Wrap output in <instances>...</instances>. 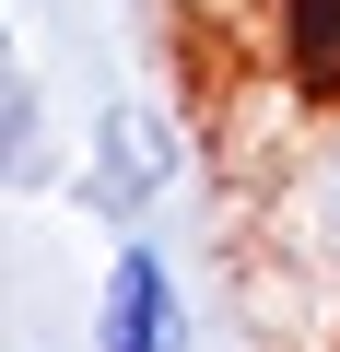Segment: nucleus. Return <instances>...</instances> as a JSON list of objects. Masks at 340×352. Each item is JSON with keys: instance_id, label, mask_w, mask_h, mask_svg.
<instances>
[{"instance_id": "1", "label": "nucleus", "mask_w": 340, "mask_h": 352, "mask_svg": "<svg viewBox=\"0 0 340 352\" xmlns=\"http://www.w3.org/2000/svg\"><path fill=\"white\" fill-rule=\"evenodd\" d=\"M177 176H188V141H177L164 106L117 94V106L94 118V153H82V212H94V223H141Z\"/></svg>"}, {"instance_id": "3", "label": "nucleus", "mask_w": 340, "mask_h": 352, "mask_svg": "<svg viewBox=\"0 0 340 352\" xmlns=\"http://www.w3.org/2000/svg\"><path fill=\"white\" fill-rule=\"evenodd\" d=\"M0 176H12V188H47V176H59V153H47V94H36L24 59H12V82H0Z\"/></svg>"}, {"instance_id": "4", "label": "nucleus", "mask_w": 340, "mask_h": 352, "mask_svg": "<svg viewBox=\"0 0 340 352\" xmlns=\"http://www.w3.org/2000/svg\"><path fill=\"white\" fill-rule=\"evenodd\" d=\"M293 212H305V247H317V258L340 270V129H328V141L305 153V188H293Z\"/></svg>"}, {"instance_id": "2", "label": "nucleus", "mask_w": 340, "mask_h": 352, "mask_svg": "<svg viewBox=\"0 0 340 352\" xmlns=\"http://www.w3.org/2000/svg\"><path fill=\"white\" fill-rule=\"evenodd\" d=\"M94 352H188V282L152 235H117L94 282Z\"/></svg>"}]
</instances>
